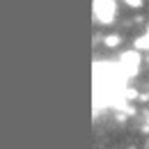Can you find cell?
<instances>
[{"label": "cell", "mask_w": 149, "mask_h": 149, "mask_svg": "<svg viewBox=\"0 0 149 149\" xmlns=\"http://www.w3.org/2000/svg\"><path fill=\"white\" fill-rule=\"evenodd\" d=\"M135 51L140 53V51H149V37L145 35V37H140V39H135Z\"/></svg>", "instance_id": "3"}, {"label": "cell", "mask_w": 149, "mask_h": 149, "mask_svg": "<svg viewBox=\"0 0 149 149\" xmlns=\"http://www.w3.org/2000/svg\"><path fill=\"white\" fill-rule=\"evenodd\" d=\"M147 37H149V30H147Z\"/></svg>", "instance_id": "6"}, {"label": "cell", "mask_w": 149, "mask_h": 149, "mask_svg": "<svg viewBox=\"0 0 149 149\" xmlns=\"http://www.w3.org/2000/svg\"><path fill=\"white\" fill-rule=\"evenodd\" d=\"M119 67H122V71H124L126 78H133V76L138 74V69H140V53H138V51H126V53H122Z\"/></svg>", "instance_id": "2"}, {"label": "cell", "mask_w": 149, "mask_h": 149, "mask_svg": "<svg viewBox=\"0 0 149 149\" xmlns=\"http://www.w3.org/2000/svg\"><path fill=\"white\" fill-rule=\"evenodd\" d=\"M103 41H106V46H108V48H115V46H119V41H122V39L117 37V35H110V37H106Z\"/></svg>", "instance_id": "4"}, {"label": "cell", "mask_w": 149, "mask_h": 149, "mask_svg": "<svg viewBox=\"0 0 149 149\" xmlns=\"http://www.w3.org/2000/svg\"><path fill=\"white\" fill-rule=\"evenodd\" d=\"M94 19L99 23H112L115 21V0H94Z\"/></svg>", "instance_id": "1"}, {"label": "cell", "mask_w": 149, "mask_h": 149, "mask_svg": "<svg viewBox=\"0 0 149 149\" xmlns=\"http://www.w3.org/2000/svg\"><path fill=\"white\" fill-rule=\"evenodd\" d=\"M124 2H126L129 7H133V9H140V7H142V0H124Z\"/></svg>", "instance_id": "5"}]
</instances>
